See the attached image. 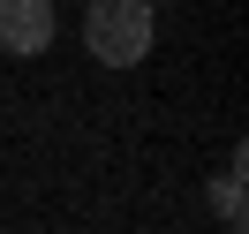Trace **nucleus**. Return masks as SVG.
Instances as JSON below:
<instances>
[{"mask_svg": "<svg viewBox=\"0 0 249 234\" xmlns=\"http://www.w3.org/2000/svg\"><path fill=\"white\" fill-rule=\"evenodd\" d=\"M61 16H53V0H0V53L8 61H38L53 46Z\"/></svg>", "mask_w": 249, "mask_h": 234, "instance_id": "obj_2", "label": "nucleus"}, {"mask_svg": "<svg viewBox=\"0 0 249 234\" xmlns=\"http://www.w3.org/2000/svg\"><path fill=\"white\" fill-rule=\"evenodd\" d=\"M83 46L98 68H143L159 46V8L151 0H91L83 8Z\"/></svg>", "mask_w": 249, "mask_h": 234, "instance_id": "obj_1", "label": "nucleus"}, {"mask_svg": "<svg viewBox=\"0 0 249 234\" xmlns=\"http://www.w3.org/2000/svg\"><path fill=\"white\" fill-rule=\"evenodd\" d=\"M212 204H219V219H227V234H249V227H242V151H234V166L219 174Z\"/></svg>", "mask_w": 249, "mask_h": 234, "instance_id": "obj_3", "label": "nucleus"}]
</instances>
